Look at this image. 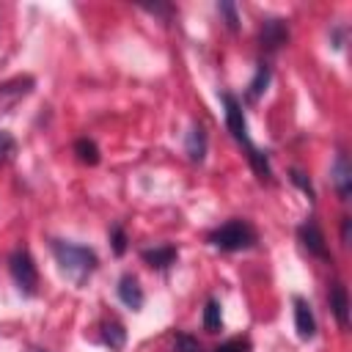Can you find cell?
<instances>
[{
	"label": "cell",
	"mask_w": 352,
	"mask_h": 352,
	"mask_svg": "<svg viewBox=\"0 0 352 352\" xmlns=\"http://www.w3.org/2000/svg\"><path fill=\"white\" fill-rule=\"evenodd\" d=\"M52 256L58 261V267L63 270L66 278H72L77 286L85 283L96 267H99V256L94 253V248L80 245V242H66V239H55L52 242Z\"/></svg>",
	"instance_id": "6da1fadb"
},
{
	"label": "cell",
	"mask_w": 352,
	"mask_h": 352,
	"mask_svg": "<svg viewBox=\"0 0 352 352\" xmlns=\"http://www.w3.org/2000/svg\"><path fill=\"white\" fill-rule=\"evenodd\" d=\"M256 239H258V234H256V228H253L245 217L226 220L223 226L212 228V231H209V236H206V242H209L212 248L226 250V253L248 250V248H253V245H256Z\"/></svg>",
	"instance_id": "7a4b0ae2"
},
{
	"label": "cell",
	"mask_w": 352,
	"mask_h": 352,
	"mask_svg": "<svg viewBox=\"0 0 352 352\" xmlns=\"http://www.w3.org/2000/svg\"><path fill=\"white\" fill-rule=\"evenodd\" d=\"M8 272H11L16 289L25 297H33L38 292V270H36V261H33V256H30L28 248L11 250V256H8Z\"/></svg>",
	"instance_id": "3957f363"
},
{
	"label": "cell",
	"mask_w": 352,
	"mask_h": 352,
	"mask_svg": "<svg viewBox=\"0 0 352 352\" xmlns=\"http://www.w3.org/2000/svg\"><path fill=\"white\" fill-rule=\"evenodd\" d=\"M220 99H223V107H226V126H228L231 138H234L236 143H242L245 151L256 148L253 140H250V135H248V121H245V113H242L239 99H236L234 94H220Z\"/></svg>",
	"instance_id": "277c9868"
},
{
	"label": "cell",
	"mask_w": 352,
	"mask_h": 352,
	"mask_svg": "<svg viewBox=\"0 0 352 352\" xmlns=\"http://www.w3.org/2000/svg\"><path fill=\"white\" fill-rule=\"evenodd\" d=\"M297 236H300L302 248H305V250H308L311 256H316V258H324V261H330V250H327L324 234H322V228H319V223H316L314 217H308L305 223H300V228H297Z\"/></svg>",
	"instance_id": "5b68a950"
},
{
	"label": "cell",
	"mask_w": 352,
	"mask_h": 352,
	"mask_svg": "<svg viewBox=\"0 0 352 352\" xmlns=\"http://www.w3.org/2000/svg\"><path fill=\"white\" fill-rule=\"evenodd\" d=\"M258 41H261V50L264 52H278L286 41H289V25L286 19H264L261 22V30H258Z\"/></svg>",
	"instance_id": "8992f818"
},
{
	"label": "cell",
	"mask_w": 352,
	"mask_h": 352,
	"mask_svg": "<svg viewBox=\"0 0 352 352\" xmlns=\"http://www.w3.org/2000/svg\"><path fill=\"white\" fill-rule=\"evenodd\" d=\"M292 305H294V327H297V336L302 341H311L316 336V319H314L311 302L305 297H294Z\"/></svg>",
	"instance_id": "52a82bcc"
},
{
	"label": "cell",
	"mask_w": 352,
	"mask_h": 352,
	"mask_svg": "<svg viewBox=\"0 0 352 352\" xmlns=\"http://www.w3.org/2000/svg\"><path fill=\"white\" fill-rule=\"evenodd\" d=\"M116 292H118V300H121L129 311H140V308H143V302H146V294H143V289H140L138 278H135V275H129V272L118 278Z\"/></svg>",
	"instance_id": "ba28073f"
},
{
	"label": "cell",
	"mask_w": 352,
	"mask_h": 352,
	"mask_svg": "<svg viewBox=\"0 0 352 352\" xmlns=\"http://www.w3.org/2000/svg\"><path fill=\"white\" fill-rule=\"evenodd\" d=\"M330 179L338 190V198L341 201H349V192H352V168H349V160L346 154H338L336 162H333V170H330Z\"/></svg>",
	"instance_id": "9c48e42d"
},
{
	"label": "cell",
	"mask_w": 352,
	"mask_h": 352,
	"mask_svg": "<svg viewBox=\"0 0 352 352\" xmlns=\"http://www.w3.org/2000/svg\"><path fill=\"white\" fill-rule=\"evenodd\" d=\"M140 258H143L151 270H168V267L179 258V250H176L173 245H154V248L140 250Z\"/></svg>",
	"instance_id": "30bf717a"
},
{
	"label": "cell",
	"mask_w": 352,
	"mask_h": 352,
	"mask_svg": "<svg viewBox=\"0 0 352 352\" xmlns=\"http://www.w3.org/2000/svg\"><path fill=\"white\" fill-rule=\"evenodd\" d=\"M327 297H330V308H333V316H336L338 327H349V294H346V286L344 283H333Z\"/></svg>",
	"instance_id": "8fae6325"
},
{
	"label": "cell",
	"mask_w": 352,
	"mask_h": 352,
	"mask_svg": "<svg viewBox=\"0 0 352 352\" xmlns=\"http://www.w3.org/2000/svg\"><path fill=\"white\" fill-rule=\"evenodd\" d=\"M184 151H187L190 162H204V157H206V129L201 124L190 126L187 140H184Z\"/></svg>",
	"instance_id": "7c38bea8"
},
{
	"label": "cell",
	"mask_w": 352,
	"mask_h": 352,
	"mask_svg": "<svg viewBox=\"0 0 352 352\" xmlns=\"http://www.w3.org/2000/svg\"><path fill=\"white\" fill-rule=\"evenodd\" d=\"M102 344H104L110 352H121L124 344H126V330H124V324L116 322V319L104 322V324H102Z\"/></svg>",
	"instance_id": "4fadbf2b"
},
{
	"label": "cell",
	"mask_w": 352,
	"mask_h": 352,
	"mask_svg": "<svg viewBox=\"0 0 352 352\" xmlns=\"http://www.w3.org/2000/svg\"><path fill=\"white\" fill-rule=\"evenodd\" d=\"M270 77H272V72H270V63H258L256 66V74H253V80L248 82V102H258L261 99V94L267 91V85H270Z\"/></svg>",
	"instance_id": "5bb4252c"
},
{
	"label": "cell",
	"mask_w": 352,
	"mask_h": 352,
	"mask_svg": "<svg viewBox=\"0 0 352 352\" xmlns=\"http://www.w3.org/2000/svg\"><path fill=\"white\" fill-rule=\"evenodd\" d=\"M223 327V311H220V302L214 297L206 300L204 305V330L206 333H217Z\"/></svg>",
	"instance_id": "9a60e30c"
},
{
	"label": "cell",
	"mask_w": 352,
	"mask_h": 352,
	"mask_svg": "<svg viewBox=\"0 0 352 352\" xmlns=\"http://www.w3.org/2000/svg\"><path fill=\"white\" fill-rule=\"evenodd\" d=\"M30 88H33V77H14V80H8V82H0V96H3V99H6V96L19 99V96L30 94Z\"/></svg>",
	"instance_id": "2e32d148"
},
{
	"label": "cell",
	"mask_w": 352,
	"mask_h": 352,
	"mask_svg": "<svg viewBox=\"0 0 352 352\" xmlns=\"http://www.w3.org/2000/svg\"><path fill=\"white\" fill-rule=\"evenodd\" d=\"M74 154H77V160L85 162V165H96V162H99V146H96L91 138H77V140H74Z\"/></svg>",
	"instance_id": "e0dca14e"
},
{
	"label": "cell",
	"mask_w": 352,
	"mask_h": 352,
	"mask_svg": "<svg viewBox=\"0 0 352 352\" xmlns=\"http://www.w3.org/2000/svg\"><path fill=\"white\" fill-rule=\"evenodd\" d=\"M214 352H250V338L248 336H234V338L217 344Z\"/></svg>",
	"instance_id": "ac0fdd59"
},
{
	"label": "cell",
	"mask_w": 352,
	"mask_h": 352,
	"mask_svg": "<svg viewBox=\"0 0 352 352\" xmlns=\"http://www.w3.org/2000/svg\"><path fill=\"white\" fill-rule=\"evenodd\" d=\"M173 352H204V349H201L198 338H192L187 333H176L173 336Z\"/></svg>",
	"instance_id": "d6986e66"
},
{
	"label": "cell",
	"mask_w": 352,
	"mask_h": 352,
	"mask_svg": "<svg viewBox=\"0 0 352 352\" xmlns=\"http://www.w3.org/2000/svg\"><path fill=\"white\" fill-rule=\"evenodd\" d=\"M217 11L226 16V25H228V30H239V14H236V6L234 3H228V0H223V3H217Z\"/></svg>",
	"instance_id": "ffe728a7"
},
{
	"label": "cell",
	"mask_w": 352,
	"mask_h": 352,
	"mask_svg": "<svg viewBox=\"0 0 352 352\" xmlns=\"http://www.w3.org/2000/svg\"><path fill=\"white\" fill-rule=\"evenodd\" d=\"M14 151H16V140H14V135L6 132V129H0V165L8 162V160L14 157Z\"/></svg>",
	"instance_id": "44dd1931"
},
{
	"label": "cell",
	"mask_w": 352,
	"mask_h": 352,
	"mask_svg": "<svg viewBox=\"0 0 352 352\" xmlns=\"http://www.w3.org/2000/svg\"><path fill=\"white\" fill-rule=\"evenodd\" d=\"M110 245H113V253L116 256H124L126 253V234H124V228L118 223L110 228Z\"/></svg>",
	"instance_id": "7402d4cb"
},
{
	"label": "cell",
	"mask_w": 352,
	"mask_h": 352,
	"mask_svg": "<svg viewBox=\"0 0 352 352\" xmlns=\"http://www.w3.org/2000/svg\"><path fill=\"white\" fill-rule=\"evenodd\" d=\"M292 182H294V184H297V187H300V190L308 195V201H314V198H316V192H314V184H311V179H308L302 170H297V168H294V170H292Z\"/></svg>",
	"instance_id": "603a6c76"
},
{
	"label": "cell",
	"mask_w": 352,
	"mask_h": 352,
	"mask_svg": "<svg viewBox=\"0 0 352 352\" xmlns=\"http://www.w3.org/2000/svg\"><path fill=\"white\" fill-rule=\"evenodd\" d=\"M349 226H352V220L344 217V223H341V239H344V245H349Z\"/></svg>",
	"instance_id": "cb8c5ba5"
},
{
	"label": "cell",
	"mask_w": 352,
	"mask_h": 352,
	"mask_svg": "<svg viewBox=\"0 0 352 352\" xmlns=\"http://www.w3.org/2000/svg\"><path fill=\"white\" fill-rule=\"evenodd\" d=\"M30 352H47V349H30Z\"/></svg>",
	"instance_id": "d4e9b609"
}]
</instances>
